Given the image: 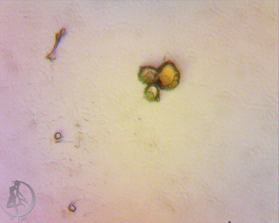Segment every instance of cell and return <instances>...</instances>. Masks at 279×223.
<instances>
[{"instance_id": "6da1fadb", "label": "cell", "mask_w": 279, "mask_h": 223, "mask_svg": "<svg viewBox=\"0 0 279 223\" xmlns=\"http://www.w3.org/2000/svg\"><path fill=\"white\" fill-rule=\"evenodd\" d=\"M156 84L161 90L170 91L179 85L180 73L175 64L171 61L163 62L157 69Z\"/></svg>"}, {"instance_id": "7a4b0ae2", "label": "cell", "mask_w": 279, "mask_h": 223, "mask_svg": "<svg viewBox=\"0 0 279 223\" xmlns=\"http://www.w3.org/2000/svg\"><path fill=\"white\" fill-rule=\"evenodd\" d=\"M157 73V69L154 66L150 65L140 66L138 74L139 80L147 85L156 83Z\"/></svg>"}, {"instance_id": "3957f363", "label": "cell", "mask_w": 279, "mask_h": 223, "mask_svg": "<svg viewBox=\"0 0 279 223\" xmlns=\"http://www.w3.org/2000/svg\"><path fill=\"white\" fill-rule=\"evenodd\" d=\"M144 98L150 102H158L160 101V89L156 83H153L145 88L144 91Z\"/></svg>"}]
</instances>
